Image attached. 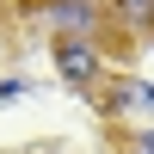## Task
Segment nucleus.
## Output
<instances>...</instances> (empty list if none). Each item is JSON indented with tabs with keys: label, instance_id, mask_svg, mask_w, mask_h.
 <instances>
[{
	"label": "nucleus",
	"instance_id": "1",
	"mask_svg": "<svg viewBox=\"0 0 154 154\" xmlns=\"http://www.w3.org/2000/svg\"><path fill=\"white\" fill-rule=\"evenodd\" d=\"M99 68H105V62H99V49L86 43V37H56V74H62V80L86 86Z\"/></svg>",
	"mask_w": 154,
	"mask_h": 154
},
{
	"label": "nucleus",
	"instance_id": "2",
	"mask_svg": "<svg viewBox=\"0 0 154 154\" xmlns=\"http://www.w3.org/2000/svg\"><path fill=\"white\" fill-rule=\"evenodd\" d=\"M56 25L74 31V37H86V31H93V6H86V0H62V6H56Z\"/></svg>",
	"mask_w": 154,
	"mask_h": 154
},
{
	"label": "nucleus",
	"instance_id": "3",
	"mask_svg": "<svg viewBox=\"0 0 154 154\" xmlns=\"http://www.w3.org/2000/svg\"><path fill=\"white\" fill-rule=\"evenodd\" d=\"M117 19L123 25H154V0H117Z\"/></svg>",
	"mask_w": 154,
	"mask_h": 154
},
{
	"label": "nucleus",
	"instance_id": "4",
	"mask_svg": "<svg viewBox=\"0 0 154 154\" xmlns=\"http://www.w3.org/2000/svg\"><path fill=\"white\" fill-rule=\"evenodd\" d=\"M123 154H142V148H123Z\"/></svg>",
	"mask_w": 154,
	"mask_h": 154
}]
</instances>
